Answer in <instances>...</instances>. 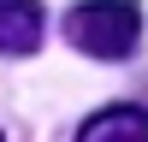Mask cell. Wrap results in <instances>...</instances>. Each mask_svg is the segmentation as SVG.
<instances>
[{
	"instance_id": "7a4b0ae2",
	"label": "cell",
	"mask_w": 148,
	"mask_h": 142,
	"mask_svg": "<svg viewBox=\"0 0 148 142\" xmlns=\"http://www.w3.org/2000/svg\"><path fill=\"white\" fill-rule=\"evenodd\" d=\"M42 47V0H0V53L24 59Z\"/></svg>"
},
{
	"instance_id": "277c9868",
	"label": "cell",
	"mask_w": 148,
	"mask_h": 142,
	"mask_svg": "<svg viewBox=\"0 0 148 142\" xmlns=\"http://www.w3.org/2000/svg\"><path fill=\"white\" fill-rule=\"evenodd\" d=\"M0 142H6V136H0Z\"/></svg>"
},
{
	"instance_id": "6da1fadb",
	"label": "cell",
	"mask_w": 148,
	"mask_h": 142,
	"mask_svg": "<svg viewBox=\"0 0 148 142\" xmlns=\"http://www.w3.org/2000/svg\"><path fill=\"white\" fill-rule=\"evenodd\" d=\"M65 42L89 59H125L142 42V0H83L65 12Z\"/></svg>"
},
{
	"instance_id": "3957f363",
	"label": "cell",
	"mask_w": 148,
	"mask_h": 142,
	"mask_svg": "<svg viewBox=\"0 0 148 142\" xmlns=\"http://www.w3.org/2000/svg\"><path fill=\"white\" fill-rule=\"evenodd\" d=\"M77 142H148V106H101L83 118Z\"/></svg>"
}]
</instances>
